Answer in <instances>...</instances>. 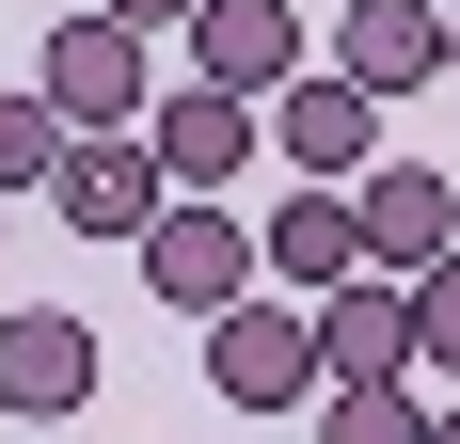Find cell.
I'll use <instances>...</instances> for the list:
<instances>
[{
    "label": "cell",
    "instance_id": "6da1fadb",
    "mask_svg": "<svg viewBox=\"0 0 460 444\" xmlns=\"http://www.w3.org/2000/svg\"><path fill=\"white\" fill-rule=\"evenodd\" d=\"M128 254H143V286H159L175 317H223V302H254V270H270V254H254V222H238L223 191H175V207L128 238Z\"/></svg>",
    "mask_w": 460,
    "mask_h": 444
},
{
    "label": "cell",
    "instance_id": "7a4b0ae2",
    "mask_svg": "<svg viewBox=\"0 0 460 444\" xmlns=\"http://www.w3.org/2000/svg\"><path fill=\"white\" fill-rule=\"evenodd\" d=\"M207 381H223L238 413H302L333 381V350H318V302L286 286V302H223L207 317Z\"/></svg>",
    "mask_w": 460,
    "mask_h": 444
},
{
    "label": "cell",
    "instance_id": "3957f363",
    "mask_svg": "<svg viewBox=\"0 0 460 444\" xmlns=\"http://www.w3.org/2000/svg\"><path fill=\"white\" fill-rule=\"evenodd\" d=\"M48 111H64V128H143V111H159V32H128V16H111V0H95V16H64V32H48Z\"/></svg>",
    "mask_w": 460,
    "mask_h": 444
},
{
    "label": "cell",
    "instance_id": "277c9868",
    "mask_svg": "<svg viewBox=\"0 0 460 444\" xmlns=\"http://www.w3.org/2000/svg\"><path fill=\"white\" fill-rule=\"evenodd\" d=\"M143 143H159V175H175V191H238L254 159H270V95H238V80H159Z\"/></svg>",
    "mask_w": 460,
    "mask_h": 444
},
{
    "label": "cell",
    "instance_id": "5b68a950",
    "mask_svg": "<svg viewBox=\"0 0 460 444\" xmlns=\"http://www.w3.org/2000/svg\"><path fill=\"white\" fill-rule=\"evenodd\" d=\"M159 207H175V175H159V143H143V128H80V143H64V175H48V222H80V238H143Z\"/></svg>",
    "mask_w": 460,
    "mask_h": 444
},
{
    "label": "cell",
    "instance_id": "8992f818",
    "mask_svg": "<svg viewBox=\"0 0 460 444\" xmlns=\"http://www.w3.org/2000/svg\"><path fill=\"white\" fill-rule=\"evenodd\" d=\"M349 207H366V270H397V286H413L429 254H460V175L445 159H366Z\"/></svg>",
    "mask_w": 460,
    "mask_h": 444
},
{
    "label": "cell",
    "instance_id": "52a82bcc",
    "mask_svg": "<svg viewBox=\"0 0 460 444\" xmlns=\"http://www.w3.org/2000/svg\"><path fill=\"white\" fill-rule=\"evenodd\" d=\"M270 159H286V175H333V191H349V175L381 159V95L349 80V64H333V80H286V95H270Z\"/></svg>",
    "mask_w": 460,
    "mask_h": 444
},
{
    "label": "cell",
    "instance_id": "ba28073f",
    "mask_svg": "<svg viewBox=\"0 0 460 444\" xmlns=\"http://www.w3.org/2000/svg\"><path fill=\"white\" fill-rule=\"evenodd\" d=\"M80 397H95V317H64V302H16V317H0V413L64 429Z\"/></svg>",
    "mask_w": 460,
    "mask_h": 444
},
{
    "label": "cell",
    "instance_id": "9c48e42d",
    "mask_svg": "<svg viewBox=\"0 0 460 444\" xmlns=\"http://www.w3.org/2000/svg\"><path fill=\"white\" fill-rule=\"evenodd\" d=\"M254 254H270V286H302V302H318V286H349V270H366V207H349L333 175H286V207L254 222Z\"/></svg>",
    "mask_w": 460,
    "mask_h": 444
},
{
    "label": "cell",
    "instance_id": "30bf717a",
    "mask_svg": "<svg viewBox=\"0 0 460 444\" xmlns=\"http://www.w3.org/2000/svg\"><path fill=\"white\" fill-rule=\"evenodd\" d=\"M333 64H349L381 111L429 95V80H445V0H349V16H333Z\"/></svg>",
    "mask_w": 460,
    "mask_h": 444
},
{
    "label": "cell",
    "instance_id": "8fae6325",
    "mask_svg": "<svg viewBox=\"0 0 460 444\" xmlns=\"http://www.w3.org/2000/svg\"><path fill=\"white\" fill-rule=\"evenodd\" d=\"M190 80L286 95V80H302V16H286V0H190Z\"/></svg>",
    "mask_w": 460,
    "mask_h": 444
},
{
    "label": "cell",
    "instance_id": "7c38bea8",
    "mask_svg": "<svg viewBox=\"0 0 460 444\" xmlns=\"http://www.w3.org/2000/svg\"><path fill=\"white\" fill-rule=\"evenodd\" d=\"M318 350H333V381H413V286L397 270L318 286Z\"/></svg>",
    "mask_w": 460,
    "mask_h": 444
},
{
    "label": "cell",
    "instance_id": "4fadbf2b",
    "mask_svg": "<svg viewBox=\"0 0 460 444\" xmlns=\"http://www.w3.org/2000/svg\"><path fill=\"white\" fill-rule=\"evenodd\" d=\"M318 444H429L413 381H318Z\"/></svg>",
    "mask_w": 460,
    "mask_h": 444
},
{
    "label": "cell",
    "instance_id": "5bb4252c",
    "mask_svg": "<svg viewBox=\"0 0 460 444\" xmlns=\"http://www.w3.org/2000/svg\"><path fill=\"white\" fill-rule=\"evenodd\" d=\"M64 143H80V128H64L48 95H0V207H16V191H48V175H64Z\"/></svg>",
    "mask_w": 460,
    "mask_h": 444
},
{
    "label": "cell",
    "instance_id": "9a60e30c",
    "mask_svg": "<svg viewBox=\"0 0 460 444\" xmlns=\"http://www.w3.org/2000/svg\"><path fill=\"white\" fill-rule=\"evenodd\" d=\"M413 365H460V254L413 270Z\"/></svg>",
    "mask_w": 460,
    "mask_h": 444
},
{
    "label": "cell",
    "instance_id": "2e32d148",
    "mask_svg": "<svg viewBox=\"0 0 460 444\" xmlns=\"http://www.w3.org/2000/svg\"><path fill=\"white\" fill-rule=\"evenodd\" d=\"M111 16H128V32H190V0H111Z\"/></svg>",
    "mask_w": 460,
    "mask_h": 444
},
{
    "label": "cell",
    "instance_id": "e0dca14e",
    "mask_svg": "<svg viewBox=\"0 0 460 444\" xmlns=\"http://www.w3.org/2000/svg\"><path fill=\"white\" fill-rule=\"evenodd\" d=\"M429 444H460V413H429Z\"/></svg>",
    "mask_w": 460,
    "mask_h": 444
},
{
    "label": "cell",
    "instance_id": "ac0fdd59",
    "mask_svg": "<svg viewBox=\"0 0 460 444\" xmlns=\"http://www.w3.org/2000/svg\"><path fill=\"white\" fill-rule=\"evenodd\" d=\"M445 80H460V16H445Z\"/></svg>",
    "mask_w": 460,
    "mask_h": 444
},
{
    "label": "cell",
    "instance_id": "d6986e66",
    "mask_svg": "<svg viewBox=\"0 0 460 444\" xmlns=\"http://www.w3.org/2000/svg\"><path fill=\"white\" fill-rule=\"evenodd\" d=\"M445 16H460V0H445Z\"/></svg>",
    "mask_w": 460,
    "mask_h": 444
}]
</instances>
